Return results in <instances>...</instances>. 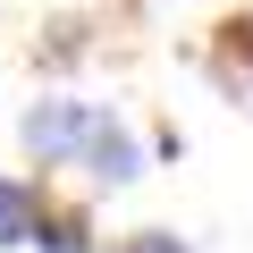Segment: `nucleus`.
<instances>
[{"mask_svg": "<svg viewBox=\"0 0 253 253\" xmlns=\"http://www.w3.org/2000/svg\"><path fill=\"white\" fill-rule=\"evenodd\" d=\"M93 118H101V110H84V101H42V110H26V152H34V161H68V152H84Z\"/></svg>", "mask_w": 253, "mask_h": 253, "instance_id": "obj_1", "label": "nucleus"}, {"mask_svg": "<svg viewBox=\"0 0 253 253\" xmlns=\"http://www.w3.org/2000/svg\"><path fill=\"white\" fill-rule=\"evenodd\" d=\"M84 161H93V177H101V186H126V177H144V152H135V135H126L118 118H93V135H84Z\"/></svg>", "mask_w": 253, "mask_h": 253, "instance_id": "obj_2", "label": "nucleus"}, {"mask_svg": "<svg viewBox=\"0 0 253 253\" xmlns=\"http://www.w3.org/2000/svg\"><path fill=\"white\" fill-rule=\"evenodd\" d=\"M34 236V194L17 177H0V245H26Z\"/></svg>", "mask_w": 253, "mask_h": 253, "instance_id": "obj_3", "label": "nucleus"}, {"mask_svg": "<svg viewBox=\"0 0 253 253\" xmlns=\"http://www.w3.org/2000/svg\"><path fill=\"white\" fill-rule=\"evenodd\" d=\"M26 245H51V253H84V228L76 219H51V211H34V236Z\"/></svg>", "mask_w": 253, "mask_h": 253, "instance_id": "obj_4", "label": "nucleus"}, {"mask_svg": "<svg viewBox=\"0 0 253 253\" xmlns=\"http://www.w3.org/2000/svg\"><path fill=\"white\" fill-rule=\"evenodd\" d=\"M118 253H186V245H177V236H161V228H144V236H126Z\"/></svg>", "mask_w": 253, "mask_h": 253, "instance_id": "obj_5", "label": "nucleus"}]
</instances>
